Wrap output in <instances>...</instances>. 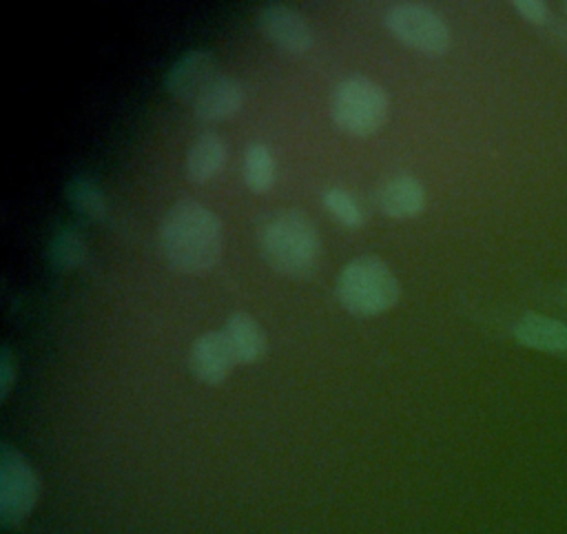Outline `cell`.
I'll use <instances>...</instances> for the list:
<instances>
[{"instance_id":"1","label":"cell","mask_w":567,"mask_h":534,"mask_svg":"<svg viewBox=\"0 0 567 534\" xmlns=\"http://www.w3.org/2000/svg\"><path fill=\"white\" fill-rule=\"evenodd\" d=\"M166 264L184 275H204L221 257L224 233L217 215L195 199L173 204L157 233Z\"/></svg>"},{"instance_id":"2","label":"cell","mask_w":567,"mask_h":534,"mask_svg":"<svg viewBox=\"0 0 567 534\" xmlns=\"http://www.w3.org/2000/svg\"><path fill=\"white\" fill-rule=\"evenodd\" d=\"M259 250L275 273L299 279L315 270L321 257V237L303 210L288 208L261 224Z\"/></svg>"},{"instance_id":"3","label":"cell","mask_w":567,"mask_h":534,"mask_svg":"<svg viewBox=\"0 0 567 534\" xmlns=\"http://www.w3.org/2000/svg\"><path fill=\"white\" fill-rule=\"evenodd\" d=\"M339 304L354 317H374L390 310L399 299V279L377 255H361L348 261L334 286Z\"/></svg>"},{"instance_id":"4","label":"cell","mask_w":567,"mask_h":534,"mask_svg":"<svg viewBox=\"0 0 567 534\" xmlns=\"http://www.w3.org/2000/svg\"><path fill=\"white\" fill-rule=\"evenodd\" d=\"M390 113V100L383 86L365 75L343 78L330 95V115L339 131L368 137L381 131Z\"/></svg>"},{"instance_id":"5","label":"cell","mask_w":567,"mask_h":534,"mask_svg":"<svg viewBox=\"0 0 567 534\" xmlns=\"http://www.w3.org/2000/svg\"><path fill=\"white\" fill-rule=\"evenodd\" d=\"M40 496V479L31 463L11 443L0 450V521L4 527H20Z\"/></svg>"},{"instance_id":"6","label":"cell","mask_w":567,"mask_h":534,"mask_svg":"<svg viewBox=\"0 0 567 534\" xmlns=\"http://www.w3.org/2000/svg\"><path fill=\"white\" fill-rule=\"evenodd\" d=\"M385 27L399 42L421 53L439 55L450 49V29L445 20L427 4H392L385 13Z\"/></svg>"},{"instance_id":"7","label":"cell","mask_w":567,"mask_h":534,"mask_svg":"<svg viewBox=\"0 0 567 534\" xmlns=\"http://www.w3.org/2000/svg\"><path fill=\"white\" fill-rule=\"evenodd\" d=\"M255 22L261 35L286 53L301 55L312 47V29L301 13L286 4L272 2L259 7Z\"/></svg>"},{"instance_id":"8","label":"cell","mask_w":567,"mask_h":534,"mask_svg":"<svg viewBox=\"0 0 567 534\" xmlns=\"http://www.w3.org/2000/svg\"><path fill=\"white\" fill-rule=\"evenodd\" d=\"M219 66L217 60L210 51L206 49H193L186 51L166 73V91L186 102L195 104V100L219 78Z\"/></svg>"},{"instance_id":"9","label":"cell","mask_w":567,"mask_h":534,"mask_svg":"<svg viewBox=\"0 0 567 534\" xmlns=\"http://www.w3.org/2000/svg\"><path fill=\"white\" fill-rule=\"evenodd\" d=\"M190 372L208 386H219L226 381L230 370L237 366L230 346L221 330H210L199 335L190 346Z\"/></svg>"},{"instance_id":"10","label":"cell","mask_w":567,"mask_h":534,"mask_svg":"<svg viewBox=\"0 0 567 534\" xmlns=\"http://www.w3.org/2000/svg\"><path fill=\"white\" fill-rule=\"evenodd\" d=\"M377 208L392 219L416 217L425 208V191L412 175H394L374 191Z\"/></svg>"},{"instance_id":"11","label":"cell","mask_w":567,"mask_h":534,"mask_svg":"<svg viewBox=\"0 0 567 534\" xmlns=\"http://www.w3.org/2000/svg\"><path fill=\"white\" fill-rule=\"evenodd\" d=\"M514 339L532 350L543 352H565L567 350V324L547 315L527 312L523 315L514 328Z\"/></svg>"},{"instance_id":"12","label":"cell","mask_w":567,"mask_h":534,"mask_svg":"<svg viewBox=\"0 0 567 534\" xmlns=\"http://www.w3.org/2000/svg\"><path fill=\"white\" fill-rule=\"evenodd\" d=\"M246 91L237 78L219 75L193 104V113L204 122H221L233 117L244 104Z\"/></svg>"},{"instance_id":"13","label":"cell","mask_w":567,"mask_h":534,"mask_svg":"<svg viewBox=\"0 0 567 534\" xmlns=\"http://www.w3.org/2000/svg\"><path fill=\"white\" fill-rule=\"evenodd\" d=\"M237 363H255L266 355L268 339L264 328L248 312H233L221 328Z\"/></svg>"},{"instance_id":"14","label":"cell","mask_w":567,"mask_h":534,"mask_svg":"<svg viewBox=\"0 0 567 534\" xmlns=\"http://www.w3.org/2000/svg\"><path fill=\"white\" fill-rule=\"evenodd\" d=\"M226 164V144L215 131L197 135L186 155V173L190 182L204 184L213 179Z\"/></svg>"},{"instance_id":"15","label":"cell","mask_w":567,"mask_h":534,"mask_svg":"<svg viewBox=\"0 0 567 534\" xmlns=\"http://www.w3.org/2000/svg\"><path fill=\"white\" fill-rule=\"evenodd\" d=\"M66 199H69V204L78 213H82L89 219L100 222V219L106 217V210H109L106 195L100 188V184L95 179H91V177L78 175V177L69 179V184H66Z\"/></svg>"},{"instance_id":"16","label":"cell","mask_w":567,"mask_h":534,"mask_svg":"<svg viewBox=\"0 0 567 534\" xmlns=\"http://www.w3.org/2000/svg\"><path fill=\"white\" fill-rule=\"evenodd\" d=\"M86 242L75 228H60L47 248V257L55 270H73L86 259Z\"/></svg>"},{"instance_id":"17","label":"cell","mask_w":567,"mask_h":534,"mask_svg":"<svg viewBox=\"0 0 567 534\" xmlns=\"http://www.w3.org/2000/svg\"><path fill=\"white\" fill-rule=\"evenodd\" d=\"M244 182L252 193H266L275 184V157L261 142H252L244 153Z\"/></svg>"},{"instance_id":"18","label":"cell","mask_w":567,"mask_h":534,"mask_svg":"<svg viewBox=\"0 0 567 534\" xmlns=\"http://www.w3.org/2000/svg\"><path fill=\"white\" fill-rule=\"evenodd\" d=\"M321 204L339 224L348 228H361L365 222V213L361 204L346 188H339V186L326 188L321 193Z\"/></svg>"},{"instance_id":"19","label":"cell","mask_w":567,"mask_h":534,"mask_svg":"<svg viewBox=\"0 0 567 534\" xmlns=\"http://www.w3.org/2000/svg\"><path fill=\"white\" fill-rule=\"evenodd\" d=\"M514 9L525 18L529 20L532 24H545L547 18H549V9L545 2H538V0H516L514 2Z\"/></svg>"},{"instance_id":"20","label":"cell","mask_w":567,"mask_h":534,"mask_svg":"<svg viewBox=\"0 0 567 534\" xmlns=\"http://www.w3.org/2000/svg\"><path fill=\"white\" fill-rule=\"evenodd\" d=\"M13 381H16L13 357H11V350L4 346L2 357H0V399H7V394L11 392Z\"/></svg>"}]
</instances>
